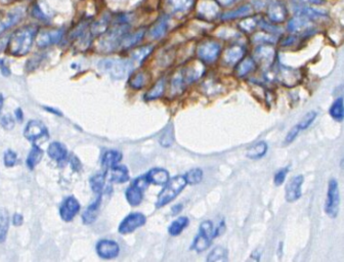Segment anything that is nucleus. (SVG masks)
Here are the masks:
<instances>
[{
    "label": "nucleus",
    "mask_w": 344,
    "mask_h": 262,
    "mask_svg": "<svg viewBox=\"0 0 344 262\" xmlns=\"http://www.w3.org/2000/svg\"><path fill=\"white\" fill-rule=\"evenodd\" d=\"M38 33L36 25L30 24L16 30L9 38L7 49L11 56L24 57L28 55Z\"/></svg>",
    "instance_id": "obj_1"
},
{
    "label": "nucleus",
    "mask_w": 344,
    "mask_h": 262,
    "mask_svg": "<svg viewBox=\"0 0 344 262\" xmlns=\"http://www.w3.org/2000/svg\"><path fill=\"white\" fill-rule=\"evenodd\" d=\"M134 62L126 59H104L98 63V69L116 80L126 78L134 71Z\"/></svg>",
    "instance_id": "obj_2"
},
{
    "label": "nucleus",
    "mask_w": 344,
    "mask_h": 262,
    "mask_svg": "<svg viewBox=\"0 0 344 262\" xmlns=\"http://www.w3.org/2000/svg\"><path fill=\"white\" fill-rule=\"evenodd\" d=\"M188 186L184 175H177L169 180L164 185L163 190L158 195L156 201V207L162 208L171 203L183 190Z\"/></svg>",
    "instance_id": "obj_3"
},
{
    "label": "nucleus",
    "mask_w": 344,
    "mask_h": 262,
    "mask_svg": "<svg viewBox=\"0 0 344 262\" xmlns=\"http://www.w3.org/2000/svg\"><path fill=\"white\" fill-rule=\"evenodd\" d=\"M128 28L126 22H122L110 31H105V35L98 42L100 50L103 52L114 51L119 45H121L122 39L128 33Z\"/></svg>",
    "instance_id": "obj_4"
},
{
    "label": "nucleus",
    "mask_w": 344,
    "mask_h": 262,
    "mask_svg": "<svg viewBox=\"0 0 344 262\" xmlns=\"http://www.w3.org/2000/svg\"><path fill=\"white\" fill-rule=\"evenodd\" d=\"M215 238L216 227L211 220H205L200 224L199 232L193 241L191 249L198 253H202L209 248Z\"/></svg>",
    "instance_id": "obj_5"
},
{
    "label": "nucleus",
    "mask_w": 344,
    "mask_h": 262,
    "mask_svg": "<svg viewBox=\"0 0 344 262\" xmlns=\"http://www.w3.org/2000/svg\"><path fill=\"white\" fill-rule=\"evenodd\" d=\"M150 186V182L145 175H142L134 180V182L126 189L125 197L129 205L137 207L141 205L144 200V193Z\"/></svg>",
    "instance_id": "obj_6"
},
{
    "label": "nucleus",
    "mask_w": 344,
    "mask_h": 262,
    "mask_svg": "<svg viewBox=\"0 0 344 262\" xmlns=\"http://www.w3.org/2000/svg\"><path fill=\"white\" fill-rule=\"evenodd\" d=\"M221 47L218 42L208 40L197 47V57L204 64H212L218 59Z\"/></svg>",
    "instance_id": "obj_7"
},
{
    "label": "nucleus",
    "mask_w": 344,
    "mask_h": 262,
    "mask_svg": "<svg viewBox=\"0 0 344 262\" xmlns=\"http://www.w3.org/2000/svg\"><path fill=\"white\" fill-rule=\"evenodd\" d=\"M275 77L282 85L291 88L298 85L301 82L302 72L299 69L281 66L279 67L277 74H275Z\"/></svg>",
    "instance_id": "obj_8"
},
{
    "label": "nucleus",
    "mask_w": 344,
    "mask_h": 262,
    "mask_svg": "<svg viewBox=\"0 0 344 262\" xmlns=\"http://www.w3.org/2000/svg\"><path fill=\"white\" fill-rule=\"evenodd\" d=\"M339 210V189L336 179L332 178L328 183L327 199L325 203V212L331 217L335 218L338 215Z\"/></svg>",
    "instance_id": "obj_9"
},
{
    "label": "nucleus",
    "mask_w": 344,
    "mask_h": 262,
    "mask_svg": "<svg viewBox=\"0 0 344 262\" xmlns=\"http://www.w3.org/2000/svg\"><path fill=\"white\" fill-rule=\"evenodd\" d=\"M25 15V8L16 7L7 12L0 13V35L7 32L21 22Z\"/></svg>",
    "instance_id": "obj_10"
},
{
    "label": "nucleus",
    "mask_w": 344,
    "mask_h": 262,
    "mask_svg": "<svg viewBox=\"0 0 344 262\" xmlns=\"http://www.w3.org/2000/svg\"><path fill=\"white\" fill-rule=\"evenodd\" d=\"M147 222V217L141 212H134L128 214L119 224L118 230L121 234H127L136 229L144 226Z\"/></svg>",
    "instance_id": "obj_11"
},
{
    "label": "nucleus",
    "mask_w": 344,
    "mask_h": 262,
    "mask_svg": "<svg viewBox=\"0 0 344 262\" xmlns=\"http://www.w3.org/2000/svg\"><path fill=\"white\" fill-rule=\"evenodd\" d=\"M24 137L28 141L35 143L39 140L47 138L48 133L42 122L38 120H31L24 129Z\"/></svg>",
    "instance_id": "obj_12"
},
{
    "label": "nucleus",
    "mask_w": 344,
    "mask_h": 262,
    "mask_svg": "<svg viewBox=\"0 0 344 262\" xmlns=\"http://www.w3.org/2000/svg\"><path fill=\"white\" fill-rule=\"evenodd\" d=\"M79 211H80V203L75 197L69 196L61 204L60 216L64 221L70 222L79 213Z\"/></svg>",
    "instance_id": "obj_13"
},
{
    "label": "nucleus",
    "mask_w": 344,
    "mask_h": 262,
    "mask_svg": "<svg viewBox=\"0 0 344 262\" xmlns=\"http://www.w3.org/2000/svg\"><path fill=\"white\" fill-rule=\"evenodd\" d=\"M96 253L102 259H114L120 253V246L116 241L101 239L96 244Z\"/></svg>",
    "instance_id": "obj_14"
},
{
    "label": "nucleus",
    "mask_w": 344,
    "mask_h": 262,
    "mask_svg": "<svg viewBox=\"0 0 344 262\" xmlns=\"http://www.w3.org/2000/svg\"><path fill=\"white\" fill-rule=\"evenodd\" d=\"M276 57L275 49L270 44H261L255 49L254 61L264 68H269L273 65Z\"/></svg>",
    "instance_id": "obj_15"
},
{
    "label": "nucleus",
    "mask_w": 344,
    "mask_h": 262,
    "mask_svg": "<svg viewBox=\"0 0 344 262\" xmlns=\"http://www.w3.org/2000/svg\"><path fill=\"white\" fill-rule=\"evenodd\" d=\"M303 176L302 175H296L291 178L286 186L285 191V198L286 201L289 203L296 202L301 197V187L303 185Z\"/></svg>",
    "instance_id": "obj_16"
},
{
    "label": "nucleus",
    "mask_w": 344,
    "mask_h": 262,
    "mask_svg": "<svg viewBox=\"0 0 344 262\" xmlns=\"http://www.w3.org/2000/svg\"><path fill=\"white\" fill-rule=\"evenodd\" d=\"M37 36V45L40 48H45L50 45L57 44L61 42L64 37L63 29H54V30H45L40 32Z\"/></svg>",
    "instance_id": "obj_17"
},
{
    "label": "nucleus",
    "mask_w": 344,
    "mask_h": 262,
    "mask_svg": "<svg viewBox=\"0 0 344 262\" xmlns=\"http://www.w3.org/2000/svg\"><path fill=\"white\" fill-rule=\"evenodd\" d=\"M287 28H288V31L291 33H295V34L307 33L311 31L312 24L309 19L305 17L297 16L288 23Z\"/></svg>",
    "instance_id": "obj_18"
},
{
    "label": "nucleus",
    "mask_w": 344,
    "mask_h": 262,
    "mask_svg": "<svg viewBox=\"0 0 344 262\" xmlns=\"http://www.w3.org/2000/svg\"><path fill=\"white\" fill-rule=\"evenodd\" d=\"M244 55L245 48L242 45H233L223 52L222 60L226 66H236L243 59Z\"/></svg>",
    "instance_id": "obj_19"
},
{
    "label": "nucleus",
    "mask_w": 344,
    "mask_h": 262,
    "mask_svg": "<svg viewBox=\"0 0 344 262\" xmlns=\"http://www.w3.org/2000/svg\"><path fill=\"white\" fill-rule=\"evenodd\" d=\"M218 12L219 7L213 0H202L198 7L199 15L208 21L215 19L218 15Z\"/></svg>",
    "instance_id": "obj_20"
},
{
    "label": "nucleus",
    "mask_w": 344,
    "mask_h": 262,
    "mask_svg": "<svg viewBox=\"0 0 344 262\" xmlns=\"http://www.w3.org/2000/svg\"><path fill=\"white\" fill-rule=\"evenodd\" d=\"M47 154L49 156V158L57 161L60 164L65 162L68 157V151L66 147L59 142H54L49 145L47 149Z\"/></svg>",
    "instance_id": "obj_21"
},
{
    "label": "nucleus",
    "mask_w": 344,
    "mask_h": 262,
    "mask_svg": "<svg viewBox=\"0 0 344 262\" xmlns=\"http://www.w3.org/2000/svg\"><path fill=\"white\" fill-rule=\"evenodd\" d=\"M146 176L150 185L153 183V185L156 186H164L170 178L169 172L163 168H153L149 172H147Z\"/></svg>",
    "instance_id": "obj_22"
},
{
    "label": "nucleus",
    "mask_w": 344,
    "mask_h": 262,
    "mask_svg": "<svg viewBox=\"0 0 344 262\" xmlns=\"http://www.w3.org/2000/svg\"><path fill=\"white\" fill-rule=\"evenodd\" d=\"M101 203V194H98V197L85 209V211L82 214V220L85 224L93 223L99 213V208Z\"/></svg>",
    "instance_id": "obj_23"
},
{
    "label": "nucleus",
    "mask_w": 344,
    "mask_h": 262,
    "mask_svg": "<svg viewBox=\"0 0 344 262\" xmlns=\"http://www.w3.org/2000/svg\"><path fill=\"white\" fill-rule=\"evenodd\" d=\"M268 16L272 22L282 23L283 21H285L286 16H287L286 8L281 3L273 2L270 5L269 11H268Z\"/></svg>",
    "instance_id": "obj_24"
},
{
    "label": "nucleus",
    "mask_w": 344,
    "mask_h": 262,
    "mask_svg": "<svg viewBox=\"0 0 344 262\" xmlns=\"http://www.w3.org/2000/svg\"><path fill=\"white\" fill-rule=\"evenodd\" d=\"M169 24V18L168 16H163L162 18L159 19L156 24L153 26L152 29L150 30V36L153 39H160L162 38L168 29Z\"/></svg>",
    "instance_id": "obj_25"
},
{
    "label": "nucleus",
    "mask_w": 344,
    "mask_h": 262,
    "mask_svg": "<svg viewBox=\"0 0 344 262\" xmlns=\"http://www.w3.org/2000/svg\"><path fill=\"white\" fill-rule=\"evenodd\" d=\"M122 160V154L116 150L105 151L101 157V165L105 169H110L120 163Z\"/></svg>",
    "instance_id": "obj_26"
},
{
    "label": "nucleus",
    "mask_w": 344,
    "mask_h": 262,
    "mask_svg": "<svg viewBox=\"0 0 344 262\" xmlns=\"http://www.w3.org/2000/svg\"><path fill=\"white\" fill-rule=\"evenodd\" d=\"M236 66V75L239 78H244L255 70L256 62L253 58H245L242 59Z\"/></svg>",
    "instance_id": "obj_27"
},
{
    "label": "nucleus",
    "mask_w": 344,
    "mask_h": 262,
    "mask_svg": "<svg viewBox=\"0 0 344 262\" xmlns=\"http://www.w3.org/2000/svg\"><path fill=\"white\" fill-rule=\"evenodd\" d=\"M293 12L295 13L296 16L305 17L309 20L320 19V18H323L326 16V14L324 12H321L319 10H315L312 8H308V7H303V6H294Z\"/></svg>",
    "instance_id": "obj_28"
},
{
    "label": "nucleus",
    "mask_w": 344,
    "mask_h": 262,
    "mask_svg": "<svg viewBox=\"0 0 344 262\" xmlns=\"http://www.w3.org/2000/svg\"><path fill=\"white\" fill-rule=\"evenodd\" d=\"M149 80H150L149 74L145 71H140L138 73H135V75L131 76L130 80H129V85L132 89L141 90L148 84Z\"/></svg>",
    "instance_id": "obj_29"
},
{
    "label": "nucleus",
    "mask_w": 344,
    "mask_h": 262,
    "mask_svg": "<svg viewBox=\"0 0 344 262\" xmlns=\"http://www.w3.org/2000/svg\"><path fill=\"white\" fill-rule=\"evenodd\" d=\"M111 170V180L115 183H124L129 180V171L124 165H115Z\"/></svg>",
    "instance_id": "obj_30"
},
{
    "label": "nucleus",
    "mask_w": 344,
    "mask_h": 262,
    "mask_svg": "<svg viewBox=\"0 0 344 262\" xmlns=\"http://www.w3.org/2000/svg\"><path fill=\"white\" fill-rule=\"evenodd\" d=\"M165 92V78H161L159 79L153 87L145 94L146 100H155L160 98Z\"/></svg>",
    "instance_id": "obj_31"
},
{
    "label": "nucleus",
    "mask_w": 344,
    "mask_h": 262,
    "mask_svg": "<svg viewBox=\"0 0 344 262\" xmlns=\"http://www.w3.org/2000/svg\"><path fill=\"white\" fill-rule=\"evenodd\" d=\"M10 229V214L5 208H0V243H4Z\"/></svg>",
    "instance_id": "obj_32"
},
{
    "label": "nucleus",
    "mask_w": 344,
    "mask_h": 262,
    "mask_svg": "<svg viewBox=\"0 0 344 262\" xmlns=\"http://www.w3.org/2000/svg\"><path fill=\"white\" fill-rule=\"evenodd\" d=\"M267 152H268L267 143L266 142H259L247 150L246 156H247V158H249V159L256 160V159L262 158V157L267 154Z\"/></svg>",
    "instance_id": "obj_33"
},
{
    "label": "nucleus",
    "mask_w": 344,
    "mask_h": 262,
    "mask_svg": "<svg viewBox=\"0 0 344 262\" xmlns=\"http://www.w3.org/2000/svg\"><path fill=\"white\" fill-rule=\"evenodd\" d=\"M42 158H43V151L37 145H34L27 157L26 164H27L29 169L33 170L40 163Z\"/></svg>",
    "instance_id": "obj_34"
},
{
    "label": "nucleus",
    "mask_w": 344,
    "mask_h": 262,
    "mask_svg": "<svg viewBox=\"0 0 344 262\" xmlns=\"http://www.w3.org/2000/svg\"><path fill=\"white\" fill-rule=\"evenodd\" d=\"M154 47L152 45H146L139 47L131 52V61L135 64H143L144 61L152 54Z\"/></svg>",
    "instance_id": "obj_35"
},
{
    "label": "nucleus",
    "mask_w": 344,
    "mask_h": 262,
    "mask_svg": "<svg viewBox=\"0 0 344 262\" xmlns=\"http://www.w3.org/2000/svg\"><path fill=\"white\" fill-rule=\"evenodd\" d=\"M190 223V220L188 217L186 216H180L177 219H175L168 227V232L172 237H176V235H179L184 228H186Z\"/></svg>",
    "instance_id": "obj_36"
},
{
    "label": "nucleus",
    "mask_w": 344,
    "mask_h": 262,
    "mask_svg": "<svg viewBox=\"0 0 344 262\" xmlns=\"http://www.w3.org/2000/svg\"><path fill=\"white\" fill-rule=\"evenodd\" d=\"M144 35H145V30L142 29V30H139L135 33H132V34H126L124 36V38L122 39V42H121V46L125 49H128V48H131L132 46H135L137 45L143 38H144Z\"/></svg>",
    "instance_id": "obj_37"
},
{
    "label": "nucleus",
    "mask_w": 344,
    "mask_h": 262,
    "mask_svg": "<svg viewBox=\"0 0 344 262\" xmlns=\"http://www.w3.org/2000/svg\"><path fill=\"white\" fill-rule=\"evenodd\" d=\"M329 114L330 116L337 122H342L343 117H344V112H343V98L338 97L335 99V101L332 103V106L329 109Z\"/></svg>",
    "instance_id": "obj_38"
},
{
    "label": "nucleus",
    "mask_w": 344,
    "mask_h": 262,
    "mask_svg": "<svg viewBox=\"0 0 344 262\" xmlns=\"http://www.w3.org/2000/svg\"><path fill=\"white\" fill-rule=\"evenodd\" d=\"M108 26H109V17L104 16L100 20H98V21H96L90 25L89 31H90L92 36L100 35L108 30Z\"/></svg>",
    "instance_id": "obj_39"
},
{
    "label": "nucleus",
    "mask_w": 344,
    "mask_h": 262,
    "mask_svg": "<svg viewBox=\"0 0 344 262\" xmlns=\"http://www.w3.org/2000/svg\"><path fill=\"white\" fill-rule=\"evenodd\" d=\"M105 185V173H96L90 178V188L93 193L101 194Z\"/></svg>",
    "instance_id": "obj_40"
},
{
    "label": "nucleus",
    "mask_w": 344,
    "mask_h": 262,
    "mask_svg": "<svg viewBox=\"0 0 344 262\" xmlns=\"http://www.w3.org/2000/svg\"><path fill=\"white\" fill-rule=\"evenodd\" d=\"M207 261L214 262V261H227V251L222 246H216L212 249L207 257Z\"/></svg>",
    "instance_id": "obj_41"
},
{
    "label": "nucleus",
    "mask_w": 344,
    "mask_h": 262,
    "mask_svg": "<svg viewBox=\"0 0 344 262\" xmlns=\"http://www.w3.org/2000/svg\"><path fill=\"white\" fill-rule=\"evenodd\" d=\"M174 128L172 124H168L160 137V145L164 148H169L174 142Z\"/></svg>",
    "instance_id": "obj_42"
},
{
    "label": "nucleus",
    "mask_w": 344,
    "mask_h": 262,
    "mask_svg": "<svg viewBox=\"0 0 344 262\" xmlns=\"http://www.w3.org/2000/svg\"><path fill=\"white\" fill-rule=\"evenodd\" d=\"M194 4V0H168V5L173 12H187Z\"/></svg>",
    "instance_id": "obj_43"
},
{
    "label": "nucleus",
    "mask_w": 344,
    "mask_h": 262,
    "mask_svg": "<svg viewBox=\"0 0 344 262\" xmlns=\"http://www.w3.org/2000/svg\"><path fill=\"white\" fill-rule=\"evenodd\" d=\"M184 177H186V180L188 182V185H198L200 183L203 179V170L200 168H194L191 169L190 171H188L186 174H183Z\"/></svg>",
    "instance_id": "obj_44"
},
{
    "label": "nucleus",
    "mask_w": 344,
    "mask_h": 262,
    "mask_svg": "<svg viewBox=\"0 0 344 262\" xmlns=\"http://www.w3.org/2000/svg\"><path fill=\"white\" fill-rule=\"evenodd\" d=\"M250 13H251V7L250 6H244V7L238 9L236 11L226 13L221 18H222V20H232V19H236V18H239V17L247 16Z\"/></svg>",
    "instance_id": "obj_45"
},
{
    "label": "nucleus",
    "mask_w": 344,
    "mask_h": 262,
    "mask_svg": "<svg viewBox=\"0 0 344 262\" xmlns=\"http://www.w3.org/2000/svg\"><path fill=\"white\" fill-rule=\"evenodd\" d=\"M202 90H205V93H209L211 92L212 94H215L217 92L220 91V87L217 83V81H215L214 79H207L203 85H202Z\"/></svg>",
    "instance_id": "obj_46"
},
{
    "label": "nucleus",
    "mask_w": 344,
    "mask_h": 262,
    "mask_svg": "<svg viewBox=\"0 0 344 262\" xmlns=\"http://www.w3.org/2000/svg\"><path fill=\"white\" fill-rule=\"evenodd\" d=\"M18 156L17 153L13 150H7L4 155V162L7 167H14L17 164Z\"/></svg>",
    "instance_id": "obj_47"
},
{
    "label": "nucleus",
    "mask_w": 344,
    "mask_h": 262,
    "mask_svg": "<svg viewBox=\"0 0 344 262\" xmlns=\"http://www.w3.org/2000/svg\"><path fill=\"white\" fill-rule=\"evenodd\" d=\"M315 118H316V113L314 111H311V112L307 113L297 125L300 128V130H305L313 123Z\"/></svg>",
    "instance_id": "obj_48"
},
{
    "label": "nucleus",
    "mask_w": 344,
    "mask_h": 262,
    "mask_svg": "<svg viewBox=\"0 0 344 262\" xmlns=\"http://www.w3.org/2000/svg\"><path fill=\"white\" fill-rule=\"evenodd\" d=\"M276 40L277 38L275 36L268 33H258L254 37V41L261 44H271L276 42Z\"/></svg>",
    "instance_id": "obj_49"
},
{
    "label": "nucleus",
    "mask_w": 344,
    "mask_h": 262,
    "mask_svg": "<svg viewBox=\"0 0 344 262\" xmlns=\"http://www.w3.org/2000/svg\"><path fill=\"white\" fill-rule=\"evenodd\" d=\"M16 121L15 118L11 114L4 115L0 118V125H2L6 130H12L15 127Z\"/></svg>",
    "instance_id": "obj_50"
},
{
    "label": "nucleus",
    "mask_w": 344,
    "mask_h": 262,
    "mask_svg": "<svg viewBox=\"0 0 344 262\" xmlns=\"http://www.w3.org/2000/svg\"><path fill=\"white\" fill-rule=\"evenodd\" d=\"M288 170L289 169L286 167V168H283V169H280L279 171H277V173L275 174V177H274V182L277 187H280L283 185L284 181L286 180Z\"/></svg>",
    "instance_id": "obj_51"
},
{
    "label": "nucleus",
    "mask_w": 344,
    "mask_h": 262,
    "mask_svg": "<svg viewBox=\"0 0 344 262\" xmlns=\"http://www.w3.org/2000/svg\"><path fill=\"white\" fill-rule=\"evenodd\" d=\"M299 133H300V128L298 127V125H295L294 127L291 128L290 131L288 133V135L285 138V144L289 145V144H291L292 142H294V140H296V138L299 135Z\"/></svg>",
    "instance_id": "obj_52"
},
{
    "label": "nucleus",
    "mask_w": 344,
    "mask_h": 262,
    "mask_svg": "<svg viewBox=\"0 0 344 262\" xmlns=\"http://www.w3.org/2000/svg\"><path fill=\"white\" fill-rule=\"evenodd\" d=\"M256 26V20L255 19H248L246 21H243L240 23V27L247 32H251Z\"/></svg>",
    "instance_id": "obj_53"
},
{
    "label": "nucleus",
    "mask_w": 344,
    "mask_h": 262,
    "mask_svg": "<svg viewBox=\"0 0 344 262\" xmlns=\"http://www.w3.org/2000/svg\"><path fill=\"white\" fill-rule=\"evenodd\" d=\"M70 163H71V167H72V169H73L74 171H79V170H80V169L82 168L81 162L79 161V159L77 158L76 156H73V157H72Z\"/></svg>",
    "instance_id": "obj_54"
},
{
    "label": "nucleus",
    "mask_w": 344,
    "mask_h": 262,
    "mask_svg": "<svg viewBox=\"0 0 344 262\" xmlns=\"http://www.w3.org/2000/svg\"><path fill=\"white\" fill-rule=\"evenodd\" d=\"M0 71H2V73L5 75V76H9L11 75V70L10 68L8 67V65L6 64V61L5 60H0Z\"/></svg>",
    "instance_id": "obj_55"
},
{
    "label": "nucleus",
    "mask_w": 344,
    "mask_h": 262,
    "mask_svg": "<svg viewBox=\"0 0 344 262\" xmlns=\"http://www.w3.org/2000/svg\"><path fill=\"white\" fill-rule=\"evenodd\" d=\"M23 221H24V218H23V215L20 214V213H16L13 217V223L16 225V226H20L23 224Z\"/></svg>",
    "instance_id": "obj_56"
},
{
    "label": "nucleus",
    "mask_w": 344,
    "mask_h": 262,
    "mask_svg": "<svg viewBox=\"0 0 344 262\" xmlns=\"http://www.w3.org/2000/svg\"><path fill=\"white\" fill-rule=\"evenodd\" d=\"M182 209H183V206L182 204H176L174 205L172 208H171V211H172V214H178L182 211Z\"/></svg>",
    "instance_id": "obj_57"
},
{
    "label": "nucleus",
    "mask_w": 344,
    "mask_h": 262,
    "mask_svg": "<svg viewBox=\"0 0 344 262\" xmlns=\"http://www.w3.org/2000/svg\"><path fill=\"white\" fill-rule=\"evenodd\" d=\"M224 229H225V224H224L223 221H221V222L219 223V225L216 227V237H217V235L222 234L223 231H224Z\"/></svg>",
    "instance_id": "obj_58"
},
{
    "label": "nucleus",
    "mask_w": 344,
    "mask_h": 262,
    "mask_svg": "<svg viewBox=\"0 0 344 262\" xmlns=\"http://www.w3.org/2000/svg\"><path fill=\"white\" fill-rule=\"evenodd\" d=\"M15 114H16V118H17L18 122H22V121H23V118H24V114H23V111H22V109L18 108V109L16 110Z\"/></svg>",
    "instance_id": "obj_59"
},
{
    "label": "nucleus",
    "mask_w": 344,
    "mask_h": 262,
    "mask_svg": "<svg viewBox=\"0 0 344 262\" xmlns=\"http://www.w3.org/2000/svg\"><path fill=\"white\" fill-rule=\"evenodd\" d=\"M302 4H310V5H316V4H321L322 0H299Z\"/></svg>",
    "instance_id": "obj_60"
},
{
    "label": "nucleus",
    "mask_w": 344,
    "mask_h": 262,
    "mask_svg": "<svg viewBox=\"0 0 344 262\" xmlns=\"http://www.w3.org/2000/svg\"><path fill=\"white\" fill-rule=\"evenodd\" d=\"M45 109H46V110H47L48 112H51V113H54L55 115H58V116L60 115V116H62V113H61V112H60L59 110H56V109H52V108H50V109H49V108H47V107H46Z\"/></svg>",
    "instance_id": "obj_61"
},
{
    "label": "nucleus",
    "mask_w": 344,
    "mask_h": 262,
    "mask_svg": "<svg viewBox=\"0 0 344 262\" xmlns=\"http://www.w3.org/2000/svg\"><path fill=\"white\" fill-rule=\"evenodd\" d=\"M4 102H5V98H4V95L0 93V114H2V111H3V107H4Z\"/></svg>",
    "instance_id": "obj_62"
}]
</instances>
